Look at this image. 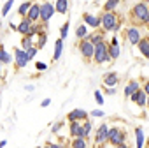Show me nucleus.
Returning a JSON list of instances; mask_svg holds the SVG:
<instances>
[{
  "label": "nucleus",
  "instance_id": "b1692460",
  "mask_svg": "<svg viewBox=\"0 0 149 148\" xmlns=\"http://www.w3.org/2000/svg\"><path fill=\"white\" fill-rule=\"evenodd\" d=\"M86 146H88L86 137H72L70 148H86Z\"/></svg>",
  "mask_w": 149,
  "mask_h": 148
},
{
  "label": "nucleus",
  "instance_id": "a18cd8bd",
  "mask_svg": "<svg viewBox=\"0 0 149 148\" xmlns=\"http://www.w3.org/2000/svg\"><path fill=\"white\" fill-rule=\"evenodd\" d=\"M146 106H147V109H149V95H147V99H146Z\"/></svg>",
  "mask_w": 149,
  "mask_h": 148
},
{
  "label": "nucleus",
  "instance_id": "4468645a",
  "mask_svg": "<svg viewBox=\"0 0 149 148\" xmlns=\"http://www.w3.org/2000/svg\"><path fill=\"white\" fill-rule=\"evenodd\" d=\"M130 99H132V102L137 104L139 108H144V106H146V99H147V95H146V92H144L142 88H139L137 92H133V94L130 95Z\"/></svg>",
  "mask_w": 149,
  "mask_h": 148
},
{
  "label": "nucleus",
  "instance_id": "f257e3e1",
  "mask_svg": "<svg viewBox=\"0 0 149 148\" xmlns=\"http://www.w3.org/2000/svg\"><path fill=\"white\" fill-rule=\"evenodd\" d=\"M130 16H132V21L135 23V27L139 25H147L149 23V7L146 2H137L132 11H130Z\"/></svg>",
  "mask_w": 149,
  "mask_h": 148
},
{
  "label": "nucleus",
  "instance_id": "6ab92c4d",
  "mask_svg": "<svg viewBox=\"0 0 149 148\" xmlns=\"http://www.w3.org/2000/svg\"><path fill=\"white\" fill-rule=\"evenodd\" d=\"M86 39L95 46V44H98V42L105 41V37H104V30H102V32H97V30H95L93 34H88V35H86Z\"/></svg>",
  "mask_w": 149,
  "mask_h": 148
},
{
  "label": "nucleus",
  "instance_id": "20e7f679",
  "mask_svg": "<svg viewBox=\"0 0 149 148\" xmlns=\"http://www.w3.org/2000/svg\"><path fill=\"white\" fill-rule=\"evenodd\" d=\"M107 143H111L112 146H118L121 143H126V130H123L121 127H109Z\"/></svg>",
  "mask_w": 149,
  "mask_h": 148
},
{
  "label": "nucleus",
  "instance_id": "c9c22d12",
  "mask_svg": "<svg viewBox=\"0 0 149 148\" xmlns=\"http://www.w3.org/2000/svg\"><path fill=\"white\" fill-rule=\"evenodd\" d=\"M90 115H91V116H93V118H100V116H104V115H105V113H104V111H102V109H93V111H91V113H90Z\"/></svg>",
  "mask_w": 149,
  "mask_h": 148
},
{
  "label": "nucleus",
  "instance_id": "49530a36",
  "mask_svg": "<svg viewBox=\"0 0 149 148\" xmlns=\"http://www.w3.org/2000/svg\"><path fill=\"white\" fill-rule=\"evenodd\" d=\"M95 148H105V146H104V144H97Z\"/></svg>",
  "mask_w": 149,
  "mask_h": 148
},
{
  "label": "nucleus",
  "instance_id": "58836bf2",
  "mask_svg": "<svg viewBox=\"0 0 149 148\" xmlns=\"http://www.w3.org/2000/svg\"><path fill=\"white\" fill-rule=\"evenodd\" d=\"M60 127H61V122H56V123L53 125V129H51V130H53V132H58V130H60Z\"/></svg>",
  "mask_w": 149,
  "mask_h": 148
},
{
  "label": "nucleus",
  "instance_id": "72a5a7b5",
  "mask_svg": "<svg viewBox=\"0 0 149 148\" xmlns=\"http://www.w3.org/2000/svg\"><path fill=\"white\" fill-rule=\"evenodd\" d=\"M25 53H26V58H28V60H32V58L35 56V53H37V48H35V46H32V48H28Z\"/></svg>",
  "mask_w": 149,
  "mask_h": 148
},
{
  "label": "nucleus",
  "instance_id": "c85d7f7f",
  "mask_svg": "<svg viewBox=\"0 0 149 148\" xmlns=\"http://www.w3.org/2000/svg\"><path fill=\"white\" fill-rule=\"evenodd\" d=\"M121 0H107V2L104 4V11H114L118 6H119Z\"/></svg>",
  "mask_w": 149,
  "mask_h": 148
},
{
  "label": "nucleus",
  "instance_id": "2eb2a0df",
  "mask_svg": "<svg viewBox=\"0 0 149 148\" xmlns=\"http://www.w3.org/2000/svg\"><path fill=\"white\" fill-rule=\"evenodd\" d=\"M102 80H104L105 87H116L119 81V76H118V72H105Z\"/></svg>",
  "mask_w": 149,
  "mask_h": 148
},
{
  "label": "nucleus",
  "instance_id": "864d4df0",
  "mask_svg": "<svg viewBox=\"0 0 149 148\" xmlns=\"http://www.w3.org/2000/svg\"><path fill=\"white\" fill-rule=\"evenodd\" d=\"M0 27H2V23H0Z\"/></svg>",
  "mask_w": 149,
  "mask_h": 148
},
{
  "label": "nucleus",
  "instance_id": "f8f14e48",
  "mask_svg": "<svg viewBox=\"0 0 149 148\" xmlns=\"http://www.w3.org/2000/svg\"><path fill=\"white\" fill-rule=\"evenodd\" d=\"M83 21H84L86 27H91V28H95V30L100 27V16H95V14H91V13H84V14H83Z\"/></svg>",
  "mask_w": 149,
  "mask_h": 148
},
{
  "label": "nucleus",
  "instance_id": "aec40b11",
  "mask_svg": "<svg viewBox=\"0 0 149 148\" xmlns=\"http://www.w3.org/2000/svg\"><path fill=\"white\" fill-rule=\"evenodd\" d=\"M139 88H140V83H139L137 80H132V81H128V83H126V87H125V95H126V97H130V95H132L133 92H137Z\"/></svg>",
  "mask_w": 149,
  "mask_h": 148
},
{
  "label": "nucleus",
  "instance_id": "ea45409f",
  "mask_svg": "<svg viewBox=\"0 0 149 148\" xmlns=\"http://www.w3.org/2000/svg\"><path fill=\"white\" fill-rule=\"evenodd\" d=\"M49 104H51V99H44V101L40 102V106H42V108H47Z\"/></svg>",
  "mask_w": 149,
  "mask_h": 148
},
{
  "label": "nucleus",
  "instance_id": "a878e982",
  "mask_svg": "<svg viewBox=\"0 0 149 148\" xmlns=\"http://www.w3.org/2000/svg\"><path fill=\"white\" fill-rule=\"evenodd\" d=\"M88 34H90V32H88V27H86L84 23H81V25L76 28V37H77V39H86Z\"/></svg>",
  "mask_w": 149,
  "mask_h": 148
},
{
  "label": "nucleus",
  "instance_id": "e433bc0d",
  "mask_svg": "<svg viewBox=\"0 0 149 148\" xmlns=\"http://www.w3.org/2000/svg\"><path fill=\"white\" fill-rule=\"evenodd\" d=\"M35 69H37V70H46V69H47V65H46V63H42V62H37V63H35Z\"/></svg>",
  "mask_w": 149,
  "mask_h": 148
},
{
  "label": "nucleus",
  "instance_id": "7c9ffc66",
  "mask_svg": "<svg viewBox=\"0 0 149 148\" xmlns=\"http://www.w3.org/2000/svg\"><path fill=\"white\" fill-rule=\"evenodd\" d=\"M33 46V42H32V37H28V35H23V39H21V49L23 51H26L28 48H32Z\"/></svg>",
  "mask_w": 149,
  "mask_h": 148
},
{
  "label": "nucleus",
  "instance_id": "473e14b6",
  "mask_svg": "<svg viewBox=\"0 0 149 148\" xmlns=\"http://www.w3.org/2000/svg\"><path fill=\"white\" fill-rule=\"evenodd\" d=\"M67 35H68V21L61 25V28H60V39H65Z\"/></svg>",
  "mask_w": 149,
  "mask_h": 148
},
{
  "label": "nucleus",
  "instance_id": "bb28decb",
  "mask_svg": "<svg viewBox=\"0 0 149 148\" xmlns=\"http://www.w3.org/2000/svg\"><path fill=\"white\" fill-rule=\"evenodd\" d=\"M30 6H32V2H30V0L23 2V4L18 7V14H19L21 18H25V16H26V13H28V9H30Z\"/></svg>",
  "mask_w": 149,
  "mask_h": 148
},
{
  "label": "nucleus",
  "instance_id": "09e8293b",
  "mask_svg": "<svg viewBox=\"0 0 149 148\" xmlns=\"http://www.w3.org/2000/svg\"><path fill=\"white\" fill-rule=\"evenodd\" d=\"M40 148H49V146H47V144H46V146H40Z\"/></svg>",
  "mask_w": 149,
  "mask_h": 148
},
{
  "label": "nucleus",
  "instance_id": "1a4fd4ad",
  "mask_svg": "<svg viewBox=\"0 0 149 148\" xmlns=\"http://www.w3.org/2000/svg\"><path fill=\"white\" fill-rule=\"evenodd\" d=\"M28 62H30V60L26 58V53H25L21 48H16V51H14V63H16V69L26 67Z\"/></svg>",
  "mask_w": 149,
  "mask_h": 148
},
{
  "label": "nucleus",
  "instance_id": "79ce46f5",
  "mask_svg": "<svg viewBox=\"0 0 149 148\" xmlns=\"http://www.w3.org/2000/svg\"><path fill=\"white\" fill-rule=\"evenodd\" d=\"M47 146H49V148H63V146L58 144V143H47Z\"/></svg>",
  "mask_w": 149,
  "mask_h": 148
},
{
  "label": "nucleus",
  "instance_id": "4c0bfd02",
  "mask_svg": "<svg viewBox=\"0 0 149 148\" xmlns=\"http://www.w3.org/2000/svg\"><path fill=\"white\" fill-rule=\"evenodd\" d=\"M140 88H142V90L146 92V95H149V80H147V81H146L144 85H140Z\"/></svg>",
  "mask_w": 149,
  "mask_h": 148
},
{
  "label": "nucleus",
  "instance_id": "412c9836",
  "mask_svg": "<svg viewBox=\"0 0 149 148\" xmlns=\"http://www.w3.org/2000/svg\"><path fill=\"white\" fill-rule=\"evenodd\" d=\"M54 11L60 14H67L68 13V0H56L54 2Z\"/></svg>",
  "mask_w": 149,
  "mask_h": 148
},
{
  "label": "nucleus",
  "instance_id": "a19ab883",
  "mask_svg": "<svg viewBox=\"0 0 149 148\" xmlns=\"http://www.w3.org/2000/svg\"><path fill=\"white\" fill-rule=\"evenodd\" d=\"M105 94L107 95H114L116 94V88H105Z\"/></svg>",
  "mask_w": 149,
  "mask_h": 148
},
{
  "label": "nucleus",
  "instance_id": "393cba45",
  "mask_svg": "<svg viewBox=\"0 0 149 148\" xmlns=\"http://www.w3.org/2000/svg\"><path fill=\"white\" fill-rule=\"evenodd\" d=\"M0 62H2L4 65H7V63H11V62H13V56L7 53V49H6L2 44H0Z\"/></svg>",
  "mask_w": 149,
  "mask_h": 148
},
{
  "label": "nucleus",
  "instance_id": "ddd939ff",
  "mask_svg": "<svg viewBox=\"0 0 149 148\" xmlns=\"http://www.w3.org/2000/svg\"><path fill=\"white\" fill-rule=\"evenodd\" d=\"M107 51H109V58H111V60L119 58V55H121V48H119V44H118V39H116V37H112V41L109 42Z\"/></svg>",
  "mask_w": 149,
  "mask_h": 148
},
{
  "label": "nucleus",
  "instance_id": "603ef678",
  "mask_svg": "<svg viewBox=\"0 0 149 148\" xmlns=\"http://www.w3.org/2000/svg\"><path fill=\"white\" fill-rule=\"evenodd\" d=\"M144 2H149V0H144Z\"/></svg>",
  "mask_w": 149,
  "mask_h": 148
},
{
  "label": "nucleus",
  "instance_id": "de8ad7c7",
  "mask_svg": "<svg viewBox=\"0 0 149 148\" xmlns=\"http://www.w3.org/2000/svg\"><path fill=\"white\" fill-rule=\"evenodd\" d=\"M2 67H4V63H2V62H0V70H2Z\"/></svg>",
  "mask_w": 149,
  "mask_h": 148
},
{
  "label": "nucleus",
  "instance_id": "5fc2aeb1",
  "mask_svg": "<svg viewBox=\"0 0 149 148\" xmlns=\"http://www.w3.org/2000/svg\"><path fill=\"white\" fill-rule=\"evenodd\" d=\"M37 148H40V146H37Z\"/></svg>",
  "mask_w": 149,
  "mask_h": 148
},
{
  "label": "nucleus",
  "instance_id": "f704fd0d",
  "mask_svg": "<svg viewBox=\"0 0 149 148\" xmlns=\"http://www.w3.org/2000/svg\"><path fill=\"white\" fill-rule=\"evenodd\" d=\"M95 101L98 104H104V97H102V92L100 90H95Z\"/></svg>",
  "mask_w": 149,
  "mask_h": 148
},
{
  "label": "nucleus",
  "instance_id": "7ed1b4c3",
  "mask_svg": "<svg viewBox=\"0 0 149 148\" xmlns=\"http://www.w3.org/2000/svg\"><path fill=\"white\" fill-rule=\"evenodd\" d=\"M107 46H109L107 41H102V42L95 44L93 58H91V60H93L97 65H102V63H105V62H111V58H109V51H107Z\"/></svg>",
  "mask_w": 149,
  "mask_h": 148
},
{
  "label": "nucleus",
  "instance_id": "0eeeda50",
  "mask_svg": "<svg viewBox=\"0 0 149 148\" xmlns=\"http://www.w3.org/2000/svg\"><path fill=\"white\" fill-rule=\"evenodd\" d=\"M107 132H109V125H107V123H102L100 127H97L95 143H97V144H105V143H107Z\"/></svg>",
  "mask_w": 149,
  "mask_h": 148
},
{
  "label": "nucleus",
  "instance_id": "c756f323",
  "mask_svg": "<svg viewBox=\"0 0 149 148\" xmlns=\"http://www.w3.org/2000/svg\"><path fill=\"white\" fill-rule=\"evenodd\" d=\"M83 123V130H84V137H88L90 134H91V130H93V125H91V122L86 118V120H83L81 122Z\"/></svg>",
  "mask_w": 149,
  "mask_h": 148
},
{
  "label": "nucleus",
  "instance_id": "9b49d317",
  "mask_svg": "<svg viewBox=\"0 0 149 148\" xmlns=\"http://www.w3.org/2000/svg\"><path fill=\"white\" fill-rule=\"evenodd\" d=\"M88 115H90V113H86L84 109L77 108V109H72V111L67 115V120H68V122H74V120L83 122V120H86V118H88Z\"/></svg>",
  "mask_w": 149,
  "mask_h": 148
},
{
  "label": "nucleus",
  "instance_id": "c03bdc74",
  "mask_svg": "<svg viewBox=\"0 0 149 148\" xmlns=\"http://www.w3.org/2000/svg\"><path fill=\"white\" fill-rule=\"evenodd\" d=\"M6 144H7V141H0V148H4Z\"/></svg>",
  "mask_w": 149,
  "mask_h": 148
},
{
  "label": "nucleus",
  "instance_id": "9d476101",
  "mask_svg": "<svg viewBox=\"0 0 149 148\" xmlns=\"http://www.w3.org/2000/svg\"><path fill=\"white\" fill-rule=\"evenodd\" d=\"M140 30H139V27H130V28H126V39H128V42L132 44V46H137V42L140 41Z\"/></svg>",
  "mask_w": 149,
  "mask_h": 148
},
{
  "label": "nucleus",
  "instance_id": "f3484780",
  "mask_svg": "<svg viewBox=\"0 0 149 148\" xmlns=\"http://www.w3.org/2000/svg\"><path fill=\"white\" fill-rule=\"evenodd\" d=\"M39 7H40V4H32L25 18H28L32 23H37L39 21Z\"/></svg>",
  "mask_w": 149,
  "mask_h": 148
},
{
  "label": "nucleus",
  "instance_id": "4be33fe9",
  "mask_svg": "<svg viewBox=\"0 0 149 148\" xmlns=\"http://www.w3.org/2000/svg\"><path fill=\"white\" fill-rule=\"evenodd\" d=\"M135 146L137 148H144V130H142V127L135 129Z\"/></svg>",
  "mask_w": 149,
  "mask_h": 148
},
{
  "label": "nucleus",
  "instance_id": "dca6fc26",
  "mask_svg": "<svg viewBox=\"0 0 149 148\" xmlns=\"http://www.w3.org/2000/svg\"><path fill=\"white\" fill-rule=\"evenodd\" d=\"M30 28H32V21L28 18H21V21L16 25V32H19L21 35H26L30 32Z\"/></svg>",
  "mask_w": 149,
  "mask_h": 148
},
{
  "label": "nucleus",
  "instance_id": "3c124183",
  "mask_svg": "<svg viewBox=\"0 0 149 148\" xmlns=\"http://www.w3.org/2000/svg\"><path fill=\"white\" fill-rule=\"evenodd\" d=\"M0 44H2V39H0Z\"/></svg>",
  "mask_w": 149,
  "mask_h": 148
},
{
  "label": "nucleus",
  "instance_id": "f03ea898",
  "mask_svg": "<svg viewBox=\"0 0 149 148\" xmlns=\"http://www.w3.org/2000/svg\"><path fill=\"white\" fill-rule=\"evenodd\" d=\"M100 27L104 32H118L121 23L118 20V14L114 11H104L100 14Z\"/></svg>",
  "mask_w": 149,
  "mask_h": 148
},
{
  "label": "nucleus",
  "instance_id": "2f4dec72",
  "mask_svg": "<svg viewBox=\"0 0 149 148\" xmlns=\"http://www.w3.org/2000/svg\"><path fill=\"white\" fill-rule=\"evenodd\" d=\"M13 6H14V0H7V2L0 7V9H2V16H9V11H11Z\"/></svg>",
  "mask_w": 149,
  "mask_h": 148
},
{
  "label": "nucleus",
  "instance_id": "6e6552de",
  "mask_svg": "<svg viewBox=\"0 0 149 148\" xmlns=\"http://www.w3.org/2000/svg\"><path fill=\"white\" fill-rule=\"evenodd\" d=\"M68 134L72 137H84V130H83V123L74 120V122H68Z\"/></svg>",
  "mask_w": 149,
  "mask_h": 148
},
{
  "label": "nucleus",
  "instance_id": "39448f33",
  "mask_svg": "<svg viewBox=\"0 0 149 148\" xmlns=\"http://www.w3.org/2000/svg\"><path fill=\"white\" fill-rule=\"evenodd\" d=\"M53 16H54V4H51V2H42L40 7H39V20H40V23L46 25Z\"/></svg>",
  "mask_w": 149,
  "mask_h": 148
},
{
  "label": "nucleus",
  "instance_id": "a211bd4d",
  "mask_svg": "<svg viewBox=\"0 0 149 148\" xmlns=\"http://www.w3.org/2000/svg\"><path fill=\"white\" fill-rule=\"evenodd\" d=\"M137 46H139V51L142 53V56L149 58V37H140Z\"/></svg>",
  "mask_w": 149,
  "mask_h": 148
},
{
  "label": "nucleus",
  "instance_id": "5701e85b",
  "mask_svg": "<svg viewBox=\"0 0 149 148\" xmlns=\"http://www.w3.org/2000/svg\"><path fill=\"white\" fill-rule=\"evenodd\" d=\"M63 51V39H56L54 41V53H53V60H58L61 56Z\"/></svg>",
  "mask_w": 149,
  "mask_h": 148
},
{
  "label": "nucleus",
  "instance_id": "8fccbe9b",
  "mask_svg": "<svg viewBox=\"0 0 149 148\" xmlns=\"http://www.w3.org/2000/svg\"><path fill=\"white\" fill-rule=\"evenodd\" d=\"M42 2H47V0H42Z\"/></svg>",
  "mask_w": 149,
  "mask_h": 148
},
{
  "label": "nucleus",
  "instance_id": "cd10ccee",
  "mask_svg": "<svg viewBox=\"0 0 149 148\" xmlns=\"http://www.w3.org/2000/svg\"><path fill=\"white\" fill-rule=\"evenodd\" d=\"M46 42H47V34L42 30V32L37 35V46H35V48H44V46H46Z\"/></svg>",
  "mask_w": 149,
  "mask_h": 148
},
{
  "label": "nucleus",
  "instance_id": "423d86ee",
  "mask_svg": "<svg viewBox=\"0 0 149 148\" xmlns=\"http://www.w3.org/2000/svg\"><path fill=\"white\" fill-rule=\"evenodd\" d=\"M93 49H95V46L88 39H81V42H79V53L83 55V58L86 62H90L93 58Z\"/></svg>",
  "mask_w": 149,
  "mask_h": 148
},
{
  "label": "nucleus",
  "instance_id": "37998d69",
  "mask_svg": "<svg viewBox=\"0 0 149 148\" xmlns=\"http://www.w3.org/2000/svg\"><path fill=\"white\" fill-rule=\"evenodd\" d=\"M114 148H130L126 143H121V144H118V146H114Z\"/></svg>",
  "mask_w": 149,
  "mask_h": 148
}]
</instances>
